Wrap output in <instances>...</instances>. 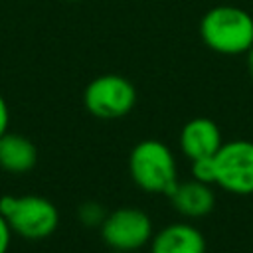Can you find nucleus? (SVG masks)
Returning a JSON list of instances; mask_svg holds the SVG:
<instances>
[{"instance_id": "obj_1", "label": "nucleus", "mask_w": 253, "mask_h": 253, "mask_svg": "<svg viewBox=\"0 0 253 253\" xmlns=\"http://www.w3.org/2000/svg\"><path fill=\"white\" fill-rule=\"evenodd\" d=\"M200 38L219 55H241L253 45V16L233 4H217L200 20Z\"/></svg>"}, {"instance_id": "obj_2", "label": "nucleus", "mask_w": 253, "mask_h": 253, "mask_svg": "<svg viewBox=\"0 0 253 253\" xmlns=\"http://www.w3.org/2000/svg\"><path fill=\"white\" fill-rule=\"evenodd\" d=\"M132 182L148 194L168 196L178 182V166L172 150L156 138L140 140L128 154Z\"/></svg>"}, {"instance_id": "obj_3", "label": "nucleus", "mask_w": 253, "mask_h": 253, "mask_svg": "<svg viewBox=\"0 0 253 253\" xmlns=\"http://www.w3.org/2000/svg\"><path fill=\"white\" fill-rule=\"evenodd\" d=\"M0 213L6 217L12 233L28 241H42L59 225L57 208L42 196H4L0 198Z\"/></svg>"}, {"instance_id": "obj_4", "label": "nucleus", "mask_w": 253, "mask_h": 253, "mask_svg": "<svg viewBox=\"0 0 253 253\" xmlns=\"http://www.w3.org/2000/svg\"><path fill=\"white\" fill-rule=\"evenodd\" d=\"M83 105L97 119H121L136 105V89L126 77L105 73L89 81L83 91Z\"/></svg>"}, {"instance_id": "obj_5", "label": "nucleus", "mask_w": 253, "mask_h": 253, "mask_svg": "<svg viewBox=\"0 0 253 253\" xmlns=\"http://www.w3.org/2000/svg\"><path fill=\"white\" fill-rule=\"evenodd\" d=\"M215 186L235 196L253 194V142L239 138L219 146L213 154Z\"/></svg>"}, {"instance_id": "obj_6", "label": "nucleus", "mask_w": 253, "mask_h": 253, "mask_svg": "<svg viewBox=\"0 0 253 253\" xmlns=\"http://www.w3.org/2000/svg\"><path fill=\"white\" fill-rule=\"evenodd\" d=\"M154 235L152 219L138 208H117L101 223L103 241L115 251H136L150 243Z\"/></svg>"}, {"instance_id": "obj_7", "label": "nucleus", "mask_w": 253, "mask_h": 253, "mask_svg": "<svg viewBox=\"0 0 253 253\" xmlns=\"http://www.w3.org/2000/svg\"><path fill=\"white\" fill-rule=\"evenodd\" d=\"M223 144L219 126L206 117L190 119L180 130V148L182 154L192 162L198 158L213 156Z\"/></svg>"}, {"instance_id": "obj_8", "label": "nucleus", "mask_w": 253, "mask_h": 253, "mask_svg": "<svg viewBox=\"0 0 253 253\" xmlns=\"http://www.w3.org/2000/svg\"><path fill=\"white\" fill-rule=\"evenodd\" d=\"M150 253H206V237L190 223H170L152 235Z\"/></svg>"}, {"instance_id": "obj_9", "label": "nucleus", "mask_w": 253, "mask_h": 253, "mask_svg": "<svg viewBox=\"0 0 253 253\" xmlns=\"http://www.w3.org/2000/svg\"><path fill=\"white\" fill-rule=\"evenodd\" d=\"M168 198L172 202V208L184 217H204L215 206V194L211 186L196 178L188 182H176Z\"/></svg>"}, {"instance_id": "obj_10", "label": "nucleus", "mask_w": 253, "mask_h": 253, "mask_svg": "<svg viewBox=\"0 0 253 253\" xmlns=\"http://www.w3.org/2000/svg\"><path fill=\"white\" fill-rule=\"evenodd\" d=\"M38 162L34 142L22 134L6 132L0 136V168L12 174H24Z\"/></svg>"}, {"instance_id": "obj_11", "label": "nucleus", "mask_w": 253, "mask_h": 253, "mask_svg": "<svg viewBox=\"0 0 253 253\" xmlns=\"http://www.w3.org/2000/svg\"><path fill=\"white\" fill-rule=\"evenodd\" d=\"M192 178L213 186L215 184V164H213V156L208 158H198L192 160Z\"/></svg>"}, {"instance_id": "obj_12", "label": "nucleus", "mask_w": 253, "mask_h": 253, "mask_svg": "<svg viewBox=\"0 0 253 253\" xmlns=\"http://www.w3.org/2000/svg\"><path fill=\"white\" fill-rule=\"evenodd\" d=\"M79 217L85 225H101L105 219V213L101 211L99 204H83L79 210Z\"/></svg>"}, {"instance_id": "obj_13", "label": "nucleus", "mask_w": 253, "mask_h": 253, "mask_svg": "<svg viewBox=\"0 0 253 253\" xmlns=\"http://www.w3.org/2000/svg\"><path fill=\"white\" fill-rule=\"evenodd\" d=\"M12 243V229L6 221V217L0 213V253H8Z\"/></svg>"}, {"instance_id": "obj_14", "label": "nucleus", "mask_w": 253, "mask_h": 253, "mask_svg": "<svg viewBox=\"0 0 253 253\" xmlns=\"http://www.w3.org/2000/svg\"><path fill=\"white\" fill-rule=\"evenodd\" d=\"M8 125H10V109L6 99L0 95V136L8 132Z\"/></svg>"}, {"instance_id": "obj_15", "label": "nucleus", "mask_w": 253, "mask_h": 253, "mask_svg": "<svg viewBox=\"0 0 253 253\" xmlns=\"http://www.w3.org/2000/svg\"><path fill=\"white\" fill-rule=\"evenodd\" d=\"M245 59H247V71H249V75H251V79H253V45H251V49L245 53Z\"/></svg>"}, {"instance_id": "obj_16", "label": "nucleus", "mask_w": 253, "mask_h": 253, "mask_svg": "<svg viewBox=\"0 0 253 253\" xmlns=\"http://www.w3.org/2000/svg\"><path fill=\"white\" fill-rule=\"evenodd\" d=\"M65 2H79V0H65Z\"/></svg>"}]
</instances>
